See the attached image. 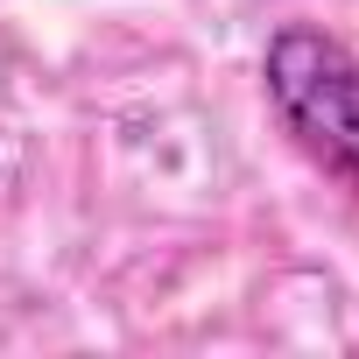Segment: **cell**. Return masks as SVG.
Instances as JSON below:
<instances>
[{"mask_svg":"<svg viewBox=\"0 0 359 359\" xmlns=\"http://www.w3.org/2000/svg\"><path fill=\"white\" fill-rule=\"evenodd\" d=\"M261 85L289 141L359 198V57L317 22H282L261 50Z\"/></svg>","mask_w":359,"mask_h":359,"instance_id":"6da1fadb","label":"cell"}]
</instances>
